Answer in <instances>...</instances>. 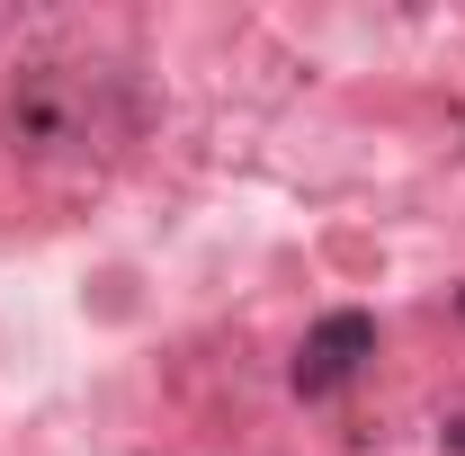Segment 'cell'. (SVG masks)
<instances>
[{
  "instance_id": "cell-1",
  "label": "cell",
  "mask_w": 465,
  "mask_h": 456,
  "mask_svg": "<svg viewBox=\"0 0 465 456\" xmlns=\"http://www.w3.org/2000/svg\"><path fill=\"white\" fill-rule=\"evenodd\" d=\"M0 125H9L18 153H81L99 134V81L81 63H18L9 99H0Z\"/></svg>"
},
{
  "instance_id": "cell-2",
  "label": "cell",
  "mask_w": 465,
  "mask_h": 456,
  "mask_svg": "<svg viewBox=\"0 0 465 456\" xmlns=\"http://www.w3.org/2000/svg\"><path fill=\"white\" fill-rule=\"evenodd\" d=\"M376 358V313H322L313 332H304V349H295V394L304 402H322V394H341L349 376Z\"/></svg>"
},
{
  "instance_id": "cell-3",
  "label": "cell",
  "mask_w": 465,
  "mask_h": 456,
  "mask_svg": "<svg viewBox=\"0 0 465 456\" xmlns=\"http://www.w3.org/2000/svg\"><path fill=\"white\" fill-rule=\"evenodd\" d=\"M457 304H465V295H457Z\"/></svg>"
}]
</instances>
